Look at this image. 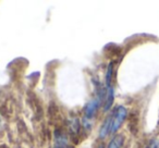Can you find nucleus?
Listing matches in <instances>:
<instances>
[{"instance_id":"nucleus-1","label":"nucleus","mask_w":159,"mask_h":148,"mask_svg":"<svg viewBox=\"0 0 159 148\" xmlns=\"http://www.w3.org/2000/svg\"><path fill=\"white\" fill-rule=\"evenodd\" d=\"M128 115V109L124 106H118L112 111V124H111L110 134H115L119 131Z\"/></svg>"},{"instance_id":"nucleus-2","label":"nucleus","mask_w":159,"mask_h":148,"mask_svg":"<svg viewBox=\"0 0 159 148\" xmlns=\"http://www.w3.org/2000/svg\"><path fill=\"white\" fill-rule=\"evenodd\" d=\"M102 97H104V94H100L99 97H97L96 99L91 100V101L85 106L84 119L86 120V121H91V120H93V118L95 117V113L100 105V100H102Z\"/></svg>"},{"instance_id":"nucleus-3","label":"nucleus","mask_w":159,"mask_h":148,"mask_svg":"<svg viewBox=\"0 0 159 148\" xmlns=\"http://www.w3.org/2000/svg\"><path fill=\"white\" fill-rule=\"evenodd\" d=\"M53 148H72L69 144V139L66 135L63 132H57L55 133V146Z\"/></svg>"},{"instance_id":"nucleus-4","label":"nucleus","mask_w":159,"mask_h":148,"mask_svg":"<svg viewBox=\"0 0 159 148\" xmlns=\"http://www.w3.org/2000/svg\"><path fill=\"white\" fill-rule=\"evenodd\" d=\"M111 124H112V112L106 118L105 122L102 123V128L99 130V137L100 138H105L108 134H110L111 130Z\"/></svg>"},{"instance_id":"nucleus-5","label":"nucleus","mask_w":159,"mask_h":148,"mask_svg":"<svg viewBox=\"0 0 159 148\" xmlns=\"http://www.w3.org/2000/svg\"><path fill=\"white\" fill-rule=\"evenodd\" d=\"M113 100H115V89L113 87H108L106 93V99H105V106H104V111H108L109 109L112 107Z\"/></svg>"},{"instance_id":"nucleus-6","label":"nucleus","mask_w":159,"mask_h":148,"mask_svg":"<svg viewBox=\"0 0 159 148\" xmlns=\"http://www.w3.org/2000/svg\"><path fill=\"white\" fill-rule=\"evenodd\" d=\"M124 143V136L123 135H116L109 143L107 148H122Z\"/></svg>"},{"instance_id":"nucleus-7","label":"nucleus","mask_w":159,"mask_h":148,"mask_svg":"<svg viewBox=\"0 0 159 148\" xmlns=\"http://www.w3.org/2000/svg\"><path fill=\"white\" fill-rule=\"evenodd\" d=\"M112 72H113V65H112V63H110V64H109V66H108V70H107V73H106V85H107V88H108V87H111Z\"/></svg>"},{"instance_id":"nucleus-8","label":"nucleus","mask_w":159,"mask_h":148,"mask_svg":"<svg viewBox=\"0 0 159 148\" xmlns=\"http://www.w3.org/2000/svg\"><path fill=\"white\" fill-rule=\"evenodd\" d=\"M98 148H104V147H102V146H99V147H98Z\"/></svg>"},{"instance_id":"nucleus-9","label":"nucleus","mask_w":159,"mask_h":148,"mask_svg":"<svg viewBox=\"0 0 159 148\" xmlns=\"http://www.w3.org/2000/svg\"><path fill=\"white\" fill-rule=\"evenodd\" d=\"M158 148H159V144H158Z\"/></svg>"}]
</instances>
